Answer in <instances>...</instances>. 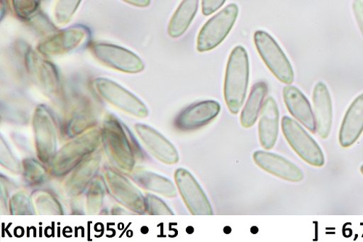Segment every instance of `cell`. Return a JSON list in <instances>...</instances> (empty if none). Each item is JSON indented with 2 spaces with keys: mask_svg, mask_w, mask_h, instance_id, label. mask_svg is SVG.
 Wrapping results in <instances>:
<instances>
[{
  "mask_svg": "<svg viewBox=\"0 0 363 242\" xmlns=\"http://www.w3.org/2000/svg\"><path fill=\"white\" fill-rule=\"evenodd\" d=\"M82 0H57L55 6V17L57 23L69 22L77 11Z\"/></svg>",
  "mask_w": 363,
  "mask_h": 242,
  "instance_id": "f546056e",
  "label": "cell"
},
{
  "mask_svg": "<svg viewBox=\"0 0 363 242\" xmlns=\"http://www.w3.org/2000/svg\"><path fill=\"white\" fill-rule=\"evenodd\" d=\"M267 92L268 87L265 82H259L254 85L245 107L240 115L242 126L250 128L256 123Z\"/></svg>",
  "mask_w": 363,
  "mask_h": 242,
  "instance_id": "d4e9b609",
  "label": "cell"
},
{
  "mask_svg": "<svg viewBox=\"0 0 363 242\" xmlns=\"http://www.w3.org/2000/svg\"><path fill=\"white\" fill-rule=\"evenodd\" d=\"M42 163L33 158L23 160L21 173L26 185L35 187L43 185L48 177V170Z\"/></svg>",
  "mask_w": 363,
  "mask_h": 242,
  "instance_id": "83f0119b",
  "label": "cell"
},
{
  "mask_svg": "<svg viewBox=\"0 0 363 242\" xmlns=\"http://www.w3.org/2000/svg\"><path fill=\"white\" fill-rule=\"evenodd\" d=\"M226 0H202V13L208 16L219 10L225 3Z\"/></svg>",
  "mask_w": 363,
  "mask_h": 242,
  "instance_id": "836d02e7",
  "label": "cell"
},
{
  "mask_svg": "<svg viewBox=\"0 0 363 242\" xmlns=\"http://www.w3.org/2000/svg\"><path fill=\"white\" fill-rule=\"evenodd\" d=\"M12 6L16 15L21 19L33 18L38 12V0H12Z\"/></svg>",
  "mask_w": 363,
  "mask_h": 242,
  "instance_id": "1f68e13d",
  "label": "cell"
},
{
  "mask_svg": "<svg viewBox=\"0 0 363 242\" xmlns=\"http://www.w3.org/2000/svg\"><path fill=\"white\" fill-rule=\"evenodd\" d=\"M101 161V155L96 150L67 175L65 189L69 197L76 198L84 192L97 176Z\"/></svg>",
  "mask_w": 363,
  "mask_h": 242,
  "instance_id": "9a60e30c",
  "label": "cell"
},
{
  "mask_svg": "<svg viewBox=\"0 0 363 242\" xmlns=\"http://www.w3.org/2000/svg\"><path fill=\"white\" fill-rule=\"evenodd\" d=\"M199 0H184L177 8L169 22L168 33L171 38L183 35L195 18Z\"/></svg>",
  "mask_w": 363,
  "mask_h": 242,
  "instance_id": "cb8c5ba5",
  "label": "cell"
},
{
  "mask_svg": "<svg viewBox=\"0 0 363 242\" xmlns=\"http://www.w3.org/2000/svg\"><path fill=\"white\" fill-rule=\"evenodd\" d=\"M313 105L317 132L325 139L328 137L333 122L332 101L326 85L319 82L313 92Z\"/></svg>",
  "mask_w": 363,
  "mask_h": 242,
  "instance_id": "44dd1931",
  "label": "cell"
},
{
  "mask_svg": "<svg viewBox=\"0 0 363 242\" xmlns=\"http://www.w3.org/2000/svg\"><path fill=\"white\" fill-rule=\"evenodd\" d=\"M63 120L60 132L70 140L90 129L98 122L99 105L90 90L74 87L69 93L63 92Z\"/></svg>",
  "mask_w": 363,
  "mask_h": 242,
  "instance_id": "6da1fadb",
  "label": "cell"
},
{
  "mask_svg": "<svg viewBox=\"0 0 363 242\" xmlns=\"http://www.w3.org/2000/svg\"><path fill=\"white\" fill-rule=\"evenodd\" d=\"M353 11L360 28V31L363 35V1L362 0H354Z\"/></svg>",
  "mask_w": 363,
  "mask_h": 242,
  "instance_id": "e575fe53",
  "label": "cell"
},
{
  "mask_svg": "<svg viewBox=\"0 0 363 242\" xmlns=\"http://www.w3.org/2000/svg\"><path fill=\"white\" fill-rule=\"evenodd\" d=\"M253 158L263 170L290 182H300L304 177L303 172L296 165L278 155L257 150Z\"/></svg>",
  "mask_w": 363,
  "mask_h": 242,
  "instance_id": "e0dca14e",
  "label": "cell"
},
{
  "mask_svg": "<svg viewBox=\"0 0 363 242\" xmlns=\"http://www.w3.org/2000/svg\"><path fill=\"white\" fill-rule=\"evenodd\" d=\"M238 15V7L236 4H232L211 18L199 34L198 51H209L221 44L231 31Z\"/></svg>",
  "mask_w": 363,
  "mask_h": 242,
  "instance_id": "52a82bcc",
  "label": "cell"
},
{
  "mask_svg": "<svg viewBox=\"0 0 363 242\" xmlns=\"http://www.w3.org/2000/svg\"><path fill=\"white\" fill-rule=\"evenodd\" d=\"M32 197L23 191L15 193L9 201V214L12 216H33L37 213Z\"/></svg>",
  "mask_w": 363,
  "mask_h": 242,
  "instance_id": "f1b7e54d",
  "label": "cell"
},
{
  "mask_svg": "<svg viewBox=\"0 0 363 242\" xmlns=\"http://www.w3.org/2000/svg\"><path fill=\"white\" fill-rule=\"evenodd\" d=\"M130 176L134 182L143 189L157 193L167 198H174L177 190L172 181L160 175L144 170L136 168Z\"/></svg>",
  "mask_w": 363,
  "mask_h": 242,
  "instance_id": "603a6c76",
  "label": "cell"
},
{
  "mask_svg": "<svg viewBox=\"0 0 363 242\" xmlns=\"http://www.w3.org/2000/svg\"><path fill=\"white\" fill-rule=\"evenodd\" d=\"M37 214L40 216H62L63 207L55 196L48 190H37L32 194Z\"/></svg>",
  "mask_w": 363,
  "mask_h": 242,
  "instance_id": "484cf974",
  "label": "cell"
},
{
  "mask_svg": "<svg viewBox=\"0 0 363 242\" xmlns=\"http://www.w3.org/2000/svg\"><path fill=\"white\" fill-rule=\"evenodd\" d=\"M279 111L276 101L268 98L261 109L259 123V141L262 148L270 150L274 147L279 136Z\"/></svg>",
  "mask_w": 363,
  "mask_h": 242,
  "instance_id": "ffe728a7",
  "label": "cell"
},
{
  "mask_svg": "<svg viewBox=\"0 0 363 242\" xmlns=\"http://www.w3.org/2000/svg\"><path fill=\"white\" fill-rule=\"evenodd\" d=\"M179 192L193 216H213V210L204 192L193 175L184 168L174 172Z\"/></svg>",
  "mask_w": 363,
  "mask_h": 242,
  "instance_id": "4fadbf2b",
  "label": "cell"
},
{
  "mask_svg": "<svg viewBox=\"0 0 363 242\" xmlns=\"http://www.w3.org/2000/svg\"><path fill=\"white\" fill-rule=\"evenodd\" d=\"M363 132V94L351 104L340 131V143L344 148L352 145Z\"/></svg>",
  "mask_w": 363,
  "mask_h": 242,
  "instance_id": "7402d4cb",
  "label": "cell"
},
{
  "mask_svg": "<svg viewBox=\"0 0 363 242\" xmlns=\"http://www.w3.org/2000/svg\"><path fill=\"white\" fill-rule=\"evenodd\" d=\"M123 1L140 8L147 7L150 3V0H123Z\"/></svg>",
  "mask_w": 363,
  "mask_h": 242,
  "instance_id": "d590c367",
  "label": "cell"
},
{
  "mask_svg": "<svg viewBox=\"0 0 363 242\" xmlns=\"http://www.w3.org/2000/svg\"><path fill=\"white\" fill-rule=\"evenodd\" d=\"M0 164L3 167L14 174L21 173V163L13 155L8 144L3 138L0 141Z\"/></svg>",
  "mask_w": 363,
  "mask_h": 242,
  "instance_id": "4dcf8cb0",
  "label": "cell"
},
{
  "mask_svg": "<svg viewBox=\"0 0 363 242\" xmlns=\"http://www.w3.org/2000/svg\"><path fill=\"white\" fill-rule=\"evenodd\" d=\"M91 51L101 64L113 70L129 74L139 73L144 70L143 60L124 48L96 43L91 48Z\"/></svg>",
  "mask_w": 363,
  "mask_h": 242,
  "instance_id": "7c38bea8",
  "label": "cell"
},
{
  "mask_svg": "<svg viewBox=\"0 0 363 242\" xmlns=\"http://www.w3.org/2000/svg\"><path fill=\"white\" fill-rule=\"evenodd\" d=\"M135 129L143 145L155 158L167 165H175L178 163L177 149L161 133L143 124H136Z\"/></svg>",
  "mask_w": 363,
  "mask_h": 242,
  "instance_id": "2e32d148",
  "label": "cell"
},
{
  "mask_svg": "<svg viewBox=\"0 0 363 242\" xmlns=\"http://www.w3.org/2000/svg\"><path fill=\"white\" fill-rule=\"evenodd\" d=\"M95 87L99 94L118 109L139 118L147 116L148 110L145 104L116 82L106 78H98Z\"/></svg>",
  "mask_w": 363,
  "mask_h": 242,
  "instance_id": "8fae6325",
  "label": "cell"
},
{
  "mask_svg": "<svg viewBox=\"0 0 363 242\" xmlns=\"http://www.w3.org/2000/svg\"><path fill=\"white\" fill-rule=\"evenodd\" d=\"M250 77L247 50L238 46L232 51L225 73L224 96L230 111L237 114L246 99Z\"/></svg>",
  "mask_w": 363,
  "mask_h": 242,
  "instance_id": "277c9868",
  "label": "cell"
},
{
  "mask_svg": "<svg viewBox=\"0 0 363 242\" xmlns=\"http://www.w3.org/2000/svg\"><path fill=\"white\" fill-rule=\"evenodd\" d=\"M37 157L48 164L57 153V130L54 118L45 105L35 109L33 116Z\"/></svg>",
  "mask_w": 363,
  "mask_h": 242,
  "instance_id": "9c48e42d",
  "label": "cell"
},
{
  "mask_svg": "<svg viewBox=\"0 0 363 242\" xmlns=\"http://www.w3.org/2000/svg\"><path fill=\"white\" fill-rule=\"evenodd\" d=\"M284 99L291 114L311 133L317 131L316 122L311 105L306 96L294 86L284 89Z\"/></svg>",
  "mask_w": 363,
  "mask_h": 242,
  "instance_id": "d6986e66",
  "label": "cell"
},
{
  "mask_svg": "<svg viewBox=\"0 0 363 242\" xmlns=\"http://www.w3.org/2000/svg\"><path fill=\"white\" fill-rule=\"evenodd\" d=\"M147 213L150 216H174L172 210L165 202L153 194L145 197Z\"/></svg>",
  "mask_w": 363,
  "mask_h": 242,
  "instance_id": "d6a6232c",
  "label": "cell"
},
{
  "mask_svg": "<svg viewBox=\"0 0 363 242\" xmlns=\"http://www.w3.org/2000/svg\"><path fill=\"white\" fill-rule=\"evenodd\" d=\"M26 71L30 79L48 99L62 97L63 89L56 67L42 53L29 50L25 55Z\"/></svg>",
  "mask_w": 363,
  "mask_h": 242,
  "instance_id": "5b68a950",
  "label": "cell"
},
{
  "mask_svg": "<svg viewBox=\"0 0 363 242\" xmlns=\"http://www.w3.org/2000/svg\"><path fill=\"white\" fill-rule=\"evenodd\" d=\"M220 111V104L216 101H204L194 104L177 115L174 121V127L177 130L184 132L198 130L213 121Z\"/></svg>",
  "mask_w": 363,
  "mask_h": 242,
  "instance_id": "5bb4252c",
  "label": "cell"
},
{
  "mask_svg": "<svg viewBox=\"0 0 363 242\" xmlns=\"http://www.w3.org/2000/svg\"><path fill=\"white\" fill-rule=\"evenodd\" d=\"M256 48L266 66L281 82L290 84L294 74L289 60L283 50L269 34L257 31L255 34Z\"/></svg>",
  "mask_w": 363,
  "mask_h": 242,
  "instance_id": "30bf717a",
  "label": "cell"
},
{
  "mask_svg": "<svg viewBox=\"0 0 363 242\" xmlns=\"http://www.w3.org/2000/svg\"><path fill=\"white\" fill-rule=\"evenodd\" d=\"M102 145L101 130L90 129L60 148L49 162L48 172L60 177L69 175L78 165L93 155Z\"/></svg>",
  "mask_w": 363,
  "mask_h": 242,
  "instance_id": "3957f363",
  "label": "cell"
},
{
  "mask_svg": "<svg viewBox=\"0 0 363 242\" xmlns=\"http://www.w3.org/2000/svg\"><path fill=\"white\" fill-rule=\"evenodd\" d=\"M284 135L295 153L304 161L314 167H323L325 158L317 142L289 116L282 119Z\"/></svg>",
  "mask_w": 363,
  "mask_h": 242,
  "instance_id": "ba28073f",
  "label": "cell"
},
{
  "mask_svg": "<svg viewBox=\"0 0 363 242\" xmlns=\"http://www.w3.org/2000/svg\"><path fill=\"white\" fill-rule=\"evenodd\" d=\"M103 173L107 191L117 202L134 214H146L145 197L131 181L108 167H104Z\"/></svg>",
  "mask_w": 363,
  "mask_h": 242,
  "instance_id": "8992f818",
  "label": "cell"
},
{
  "mask_svg": "<svg viewBox=\"0 0 363 242\" xmlns=\"http://www.w3.org/2000/svg\"><path fill=\"white\" fill-rule=\"evenodd\" d=\"M102 145L113 167L130 174L140 154L136 142L127 128L113 114H107L101 129Z\"/></svg>",
  "mask_w": 363,
  "mask_h": 242,
  "instance_id": "7a4b0ae2",
  "label": "cell"
},
{
  "mask_svg": "<svg viewBox=\"0 0 363 242\" xmlns=\"http://www.w3.org/2000/svg\"><path fill=\"white\" fill-rule=\"evenodd\" d=\"M87 34V30L83 26L69 28L40 43L38 50L45 55H62L77 48Z\"/></svg>",
  "mask_w": 363,
  "mask_h": 242,
  "instance_id": "ac0fdd59",
  "label": "cell"
},
{
  "mask_svg": "<svg viewBox=\"0 0 363 242\" xmlns=\"http://www.w3.org/2000/svg\"><path fill=\"white\" fill-rule=\"evenodd\" d=\"M360 171H361L362 174L363 175V165L360 167Z\"/></svg>",
  "mask_w": 363,
  "mask_h": 242,
  "instance_id": "8d00e7d4",
  "label": "cell"
},
{
  "mask_svg": "<svg viewBox=\"0 0 363 242\" xmlns=\"http://www.w3.org/2000/svg\"><path fill=\"white\" fill-rule=\"evenodd\" d=\"M96 176L88 187L86 195V211L87 215H97L101 210L107 190L105 180Z\"/></svg>",
  "mask_w": 363,
  "mask_h": 242,
  "instance_id": "4316f807",
  "label": "cell"
}]
</instances>
